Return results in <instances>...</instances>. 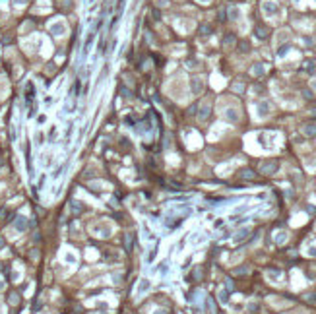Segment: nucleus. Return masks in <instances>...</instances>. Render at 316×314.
<instances>
[{"mask_svg": "<svg viewBox=\"0 0 316 314\" xmlns=\"http://www.w3.org/2000/svg\"><path fill=\"white\" fill-rule=\"evenodd\" d=\"M14 227H16L18 231H25V229H27V219H25V217H21V215H19V217H16V221H14Z\"/></svg>", "mask_w": 316, "mask_h": 314, "instance_id": "nucleus-1", "label": "nucleus"}, {"mask_svg": "<svg viewBox=\"0 0 316 314\" xmlns=\"http://www.w3.org/2000/svg\"><path fill=\"white\" fill-rule=\"evenodd\" d=\"M242 177L245 179H254V173L252 171H242Z\"/></svg>", "mask_w": 316, "mask_h": 314, "instance_id": "nucleus-8", "label": "nucleus"}, {"mask_svg": "<svg viewBox=\"0 0 316 314\" xmlns=\"http://www.w3.org/2000/svg\"><path fill=\"white\" fill-rule=\"evenodd\" d=\"M278 169V163H266V165H262V173L266 175H271L273 171Z\"/></svg>", "mask_w": 316, "mask_h": 314, "instance_id": "nucleus-2", "label": "nucleus"}, {"mask_svg": "<svg viewBox=\"0 0 316 314\" xmlns=\"http://www.w3.org/2000/svg\"><path fill=\"white\" fill-rule=\"evenodd\" d=\"M207 111H210L207 107H204V109H202V113H200V118H206V116H207Z\"/></svg>", "mask_w": 316, "mask_h": 314, "instance_id": "nucleus-9", "label": "nucleus"}, {"mask_svg": "<svg viewBox=\"0 0 316 314\" xmlns=\"http://www.w3.org/2000/svg\"><path fill=\"white\" fill-rule=\"evenodd\" d=\"M268 109H270V105H268V103H262V105H260V116L268 115Z\"/></svg>", "mask_w": 316, "mask_h": 314, "instance_id": "nucleus-7", "label": "nucleus"}, {"mask_svg": "<svg viewBox=\"0 0 316 314\" xmlns=\"http://www.w3.org/2000/svg\"><path fill=\"white\" fill-rule=\"evenodd\" d=\"M146 289H148V281H144V283H142V287H140V291H146Z\"/></svg>", "mask_w": 316, "mask_h": 314, "instance_id": "nucleus-10", "label": "nucleus"}, {"mask_svg": "<svg viewBox=\"0 0 316 314\" xmlns=\"http://www.w3.org/2000/svg\"><path fill=\"white\" fill-rule=\"evenodd\" d=\"M52 33H54V35H62V33H64V25H62V23L52 25Z\"/></svg>", "mask_w": 316, "mask_h": 314, "instance_id": "nucleus-6", "label": "nucleus"}, {"mask_svg": "<svg viewBox=\"0 0 316 314\" xmlns=\"http://www.w3.org/2000/svg\"><path fill=\"white\" fill-rule=\"evenodd\" d=\"M192 91H194V93H200V91H202V82L198 80V78H194V82H192Z\"/></svg>", "mask_w": 316, "mask_h": 314, "instance_id": "nucleus-5", "label": "nucleus"}, {"mask_svg": "<svg viewBox=\"0 0 316 314\" xmlns=\"http://www.w3.org/2000/svg\"><path fill=\"white\" fill-rule=\"evenodd\" d=\"M2 246H4V238H0V248H2Z\"/></svg>", "mask_w": 316, "mask_h": 314, "instance_id": "nucleus-11", "label": "nucleus"}, {"mask_svg": "<svg viewBox=\"0 0 316 314\" xmlns=\"http://www.w3.org/2000/svg\"><path fill=\"white\" fill-rule=\"evenodd\" d=\"M304 134L306 136H316V124H306V126H304Z\"/></svg>", "mask_w": 316, "mask_h": 314, "instance_id": "nucleus-4", "label": "nucleus"}, {"mask_svg": "<svg viewBox=\"0 0 316 314\" xmlns=\"http://www.w3.org/2000/svg\"><path fill=\"white\" fill-rule=\"evenodd\" d=\"M70 210L78 215V213H82V212H84V205L80 204V202H72V204H70Z\"/></svg>", "mask_w": 316, "mask_h": 314, "instance_id": "nucleus-3", "label": "nucleus"}, {"mask_svg": "<svg viewBox=\"0 0 316 314\" xmlns=\"http://www.w3.org/2000/svg\"><path fill=\"white\" fill-rule=\"evenodd\" d=\"M202 2H207V0H202Z\"/></svg>", "mask_w": 316, "mask_h": 314, "instance_id": "nucleus-12", "label": "nucleus"}]
</instances>
